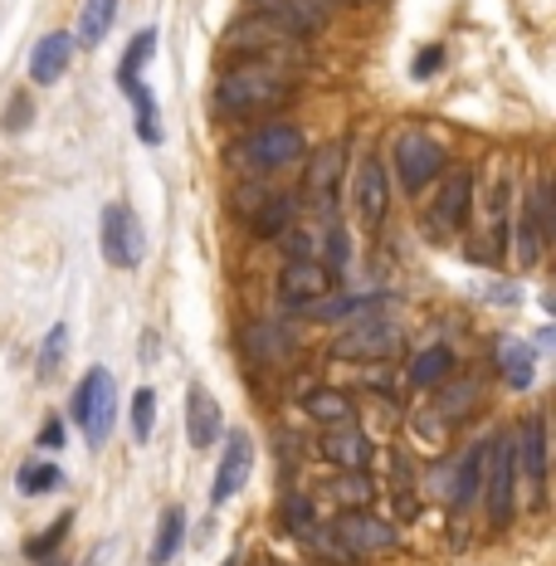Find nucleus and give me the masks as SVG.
<instances>
[{
  "mask_svg": "<svg viewBox=\"0 0 556 566\" xmlns=\"http://www.w3.org/2000/svg\"><path fill=\"white\" fill-rule=\"evenodd\" d=\"M483 499H489V523L507 527L517 503V444L513 434H493L483 444Z\"/></svg>",
  "mask_w": 556,
  "mask_h": 566,
  "instance_id": "obj_2",
  "label": "nucleus"
},
{
  "mask_svg": "<svg viewBox=\"0 0 556 566\" xmlns=\"http://www.w3.org/2000/svg\"><path fill=\"white\" fill-rule=\"evenodd\" d=\"M293 78H298V69L274 64V59H240L220 74L216 103L234 123H254V117L279 113L293 98Z\"/></svg>",
  "mask_w": 556,
  "mask_h": 566,
  "instance_id": "obj_1",
  "label": "nucleus"
},
{
  "mask_svg": "<svg viewBox=\"0 0 556 566\" xmlns=\"http://www.w3.org/2000/svg\"><path fill=\"white\" fill-rule=\"evenodd\" d=\"M449 376H454V352H449L444 342L440 347H424L420 357L410 361V381L416 386H444Z\"/></svg>",
  "mask_w": 556,
  "mask_h": 566,
  "instance_id": "obj_26",
  "label": "nucleus"
},
{
  "mask_svg": "<svg viewBox=\"0 0 556 566\" xmlns=\"http://www.w3.org/2000/svg\"><path fill=\"white\" fill-rule=\"evenodd\" d=\"M50 566H59V562H54V557H50Z\"/></svg>",
  "mask_w": 556,
  "mask_h": 566,
  "instance_id": "obj_41",
  "label": "nucleus"
},
{
  "mask_svg": "<svg viewBox=\"0 0 556 566\" xmlns=\"http://www.w3.org/2000/svg\"><path fill=\"white\" fill-rule=\"evenodd\" d=\"M240 347L250 352V361L259 367H279V361L293 357V347H298V337H293L289 323H274V317H259L240 333Z\"/></svg>",
  "mask_w": 556,
  "mask_h": 566,
  "instance_id": "obj_16",
  "label": "nucleus"
},
{
  "mask_svg": "<svg viewBox=\"0 0 556 566\" xmlns=\"http://www.w3.org/2000/svg\"><path fill=\"white\" fill-rule=\"evenodd\" d=\"M390 352H400V327L386 323L381 313H371L361 323H352L347 337H337L333 357L337 361H386Z\"/></svg>",
  "mask_w": 556,
  "mask_h": 566,
  "instance_id": "obj_11",
  "label": "nucleus"
},
{
  "mask_svg": "<svg viewBox=\"0 0 556 566\" xmlns=\"http://www.w3.org/2000/svg\"><path fill=\"white\" fill-rule=\"evenodd\" d=\"M479 216H483V259L489 264H503L507 259V230H513V176H507V167H493V176H489V191H483L479 200Z\"/></svg>",
  "mask_w": 556,
  "mask_h": 566,
  "instance_id": "obj_7",
  "label": "nucleus"
},
{
  "mask_svg": "<svg viewBox=\"0 0 556 566\" xmlns=\"http://www.w3.org/2000/svg\"><path fill=\"white\" fill-rule=\"evenodd\" d=\"M390 167H396V176H400V191L420 196L430 181H440L444 147L424 133H400L396 142H390Z\"/></svg>",
  "mask_w": 556,
  "mask_h": 566,
  "instance_id": "obj_5",
  "label": "nucleus"
},
{
  "mask_svg": "<svg viewBox=\"0 0 556 566\" xmlns=\"http://www.w3.org/2000/svg\"><path fill=\"white\" fill-rule=\"evenodd\" d=\"M303 151H307V142H303V133L293 123H264V127H254L240 147H234V161H240L244 171L269 176L279 167H293Z\"/></svg>",
  "mask_w": 556,
  "mask_h": 566,
  "instance_id": "obj_4",
  "label": "nucleus"
},
{
  "mask_svg": "<svg viewBox=\"0 0 556 566\" xmlns=\"http://www.w3.org/2000/svg\"><path fill=\"white\" fill-rule=\"evenodd\" d=\"M133 98V108H137V137L147 142V147H157L161 142V127H157V98H151V88H147V78H127V84H117Z\"/></svg>",
  "mask_w": 556,
  "mask_h": 566,
  "instance_id": "obj_25",
  "label": "nucleus"
},
{
  "mask_svg": "<svg viewBox=\"0 0 556 566\" xmlns=\"http://www.w3.org/2000/svg\"><path fill=\"white\" fill-rule=\"evenodd\" d=\"M386 210H390V181L381 157H366L352 167V216H357L361 230H381L386 226Z\"/></svg>",
  "mask_w": 556,
  "mask_h": 566,
  "instance_id": "obj_8",
  "label": "nucleus"
},
{
  "mask_svg": "<svg viewBox=\"0 0 556 566\" xmlns=\"http://www.w3.org/2000/svg\"><path fill=\"white\" fill-rule=\"evenodd\" d=\"M469 216H473V171L469 167H454L440 181V191H434L424 226H430V234H459Z\"/></svg>",
  "mask_w": 556,
  "mask_h": 566,
  "instance_id": "obj_10",
  "label": "nucleus"
},
{
  "mask_svg": "<svg viewBox=\"0 0 556 566\" xmlns=\"http://www.w3.org/2000/svg\"><path fill=\"white\" fill-rule=\"evenodd\" d=\"M333 289H337V274L323 259H303V264H289L279 274V298H283V308H293V313H303L307 303H323Z\"/></svg>",
  "mask_w": 556,
  "mask_h": 566,
  "instance_id": "obj_14",
  "label": "nucleus"
},
{
  "mask_svg": "<svg viewBox=\"0 0 556 566\" xmlns=\"http://www.w3.org/2000/svg\"><path fill=\"white\" fill-rule=\"evenodd\" d=\"M74 424L84 430V440L88 444H103L113 434V424H117V381H113V371L108 367H93L84 381L74 386Z\"/></svg>",
  "mask_w": 556,
  "mask_h": 566,
  "instance_id": "obj_3",
  "label": "nucleus"
},
{
  "mask_svg": "<svg viewBox=\"0 0 556 566\" xmlns=\"http://www.w3.org/2000/svg\"><path fill=\"white\" fill-rule=\"evenodd\" d=\"M279 517H283V527H289L293 537H303V542L313 537V527H317L313 523V503H307L303 493H289V499L279 503Z\"/></svg>",
  "mask_w": 556,
  "mask_h": 566,
  "instance_id": "obj_33",
  "label": "nucleus"
},
{
  "mask_svg": "<svg viewBox=\"0 0 556 566\" xmlns=\"http://www.w3.org/2000/svg\"><path fill=\"white\" fill-rule=\"evenodd\" d=\"M64 420H59V416H50V420H44V430H40V450H64Z\"/></svg>",
  "mask_w": 556,
  "mask_h": 566,
  "instance_id": "obj_39",
  "label": "nucleus"
},
{
  "mask_svg": "<svg viewBox=\"0 0 556 566\" xmlns=\"http://www.w3.org/2000/svg\"><path fill=\"white\" fill-rule=\"evenodd\" d=\"M113 15H117V0H84V15H78V44H103V34L113 30Z\"/></svg>",
  "mask_w": 556,
  "mask_h": 566,
  "instance_id": "obj_27",
  "label": "nucleus"
},
{
  "mask_svg": "<svg viewBox=\"0 0 556 566\" xmlns=\"http://www.w3.org/2000/svg\"><path fill=\"white\" fill-rule=\"evenodd\" d=\"M151 54H157V30H137L133 44H127V54H123V64H117V84L141 78V69L151 64Z\"/></svg>",
  "mask_w": 556,
  "mask_h": 566,
  "instance_id": "obj_29",
  "label": "nucleus"
},
{
  "mask_svg": "<svg viewBox=\"0 0 556 566\" xmlns=\"http://www.w3.org/2000/svg\"><path fill=\"white\" fill-rule=\"evenodd\" d=\"M151 424H157V391L141 386V391H133V434L141 444L151 440Z\"/></svg>",
  "mask_w": 556,
  "mask_h": 566,
  "instance_id": "obj_36",
  "label": "nucleus"
},
{
  "mask_svg": "<svg viewBox=\"0 0 556 566\" xmlns=\"http://www.w3.org/2000/svg\"><path fill=\"white\" fill-rule=\"evenodd\" d=\"M499 371H503V381L513 386V391H527L532 376H537V352H532L527 342H517V337H503L499 342Z\"/></svg>",
  "mask_w": 556,
  "mask_h": 566,
  "instance_id": "obj_22",
  "label": "nucleus"
},
{
  "mask_svg": "<svg viewBox=\"0 0 556 566\" xmlns=\"http://www.w3.org/2000/svg\"><path fill=\"white\" fill-rule=\"evenodd\" d=\"M15 483H20V493H25V499H40V493L64 489V469H59V464H25Z\"/></svg>",
  "mask_w": 556,
  "mask_h": 566,
  "instance_id": "obj_31",
  "label": "nucleus"
},
{
  "mask_svg": "<svg viewBox=\"0 0 556 566\" xmlns=\"http://www.w3.org/2000/svg\"><path fill=\"white\" fill-rule=\"evenodd\" d=\"M444 69V44H424V50L416 54V64H410V74L416 78H434Z\"/></svg>",
  "mask_w": 556,
  "mask_h": 566,
  "instance_id": "obj_38",
  "label": "nucleus"
},
{
  "mask_svg": "<svg viewBox=\"0 0 556 566\" xmlns=\"http://www.w3.org/2000/svg\"><path fill=\"white\" fill-rule=\"evenodd\" d=\"M303 410L313 416L317 424H347V420H357V406H352L342 391H333V386H317V391H307V400H303Z\"/></svg>",
  "mask_w": 556,
  "mask_h": 566,
  "instance_id": "obj_23",
  "label": "nucleus"
},
{
  "mask_svg": "<svg viewBox=\"0 0 556 566\" xmlns=\"http://www.w3.org/2000/svg\"><path fill=\"white\" fill-rule=\"evenodd\" d=\"M473 400H479V381H454V386H440L434 406L444 410V424H459L473 410Z\"/></svg>",
  "mask_w": 556,
  "mask_h": 566,
  "instance_id": "obj_30",
  "label": "nucleus"
},
{
  "mask_svg": "<svg viewBox=\"0 0 556 566\" xmlns=\"http://www.w3.org/2000/svg\"><path fill=\"white\" fill-rule=\"evenodd\" d=\"M254 6H259V0H254Z\"/></svg>",
  "mask_w": 556,
  "mask_h": 566,
  "instance_id": "obj_44",
  "label": "nucleus"
},
{
  "mask_svg": "<svg viewBox=\"0 0 556 566\" xmlns=\"http://www.w3.org/2000/svg\"><path fill=\"white\" fill-rule=\"evenodd\" d=\"M224 434V416H220V400L206 391V386H191L186 391V440L191 450H210Z\"/></svg>",
  "mask_w": 556,
  "mask_h": 566,
  "instance_id": "obj_17",
  "label": "nucleus"
},
{
  "mask_svg": "<svg viewBox=\"0 0 556 566\" xmlns=\"http://www.w3.org/2000/svg\"><path fill=\"white\" fill-rule=\"evenodd\" d=\"M317 450H323V459H333L337 469H366V464H371V440H366V430H361L357 420L327 424Z\"/></svg>",
  "mask_w": 556,
  "mask_h": 566,
  "instance_id": "obj_18",
  "label": "nucleus"
},
{
  "mask_svg": "<svg viewBox=\"0 0 556 566\" xmlns=\"http://www.w3.org/2000/svg\"><path fill=\"white\" fill-rule=\"evenodd\" d=\"M30 113H34V108H30V98H25V93H20V98L6 108V127H15V133H20V127L30 123Z\"/></svg>",
  "mask_w": 556,
  "mask_h": 566,
  "instance_id": "obj_40",
  "label": "nucleus"
},
{
  "mask_svg": "<svg viewBox=\"0 0 556 566\" xmlns=\"http://www.w3.org/2000/svg\"><path fill=\"white\" fill-rule=\"evenodd\" d=\"M254 469V440L250 434H224V454H220V469H216V489H210V503H230L234 493L244 489V479H250Z\"/></svg>",
  "mask_w": 556,
  "mask_h": 566,
  "instance_id": "obj_15",
  "label": "nucleus"
},
{
  "mask_svg": "<svg viewBox=\"0 0 556 566\" xmlns=\"http://www.w3.org/2000/svg\"><path fill=\"white\" fill-rule=\"evenodd\" d=\"M181 542H186V513L171 503V509L161 513V523H157V537H151L147 562H151V566H167L176 552H181Z\"/></svg>",
  "mask_w": 556,
  "mask_h": 566,
  "instance_id": "obj_24",
  "label": "nucleus"
},
{
  "mask_svg": "<svg viewBox=\"0 0 556 566\" xmlns=\"http://www.w3.org/2000/svg\"><path fill=\"white\" fill-rule=\"evenodd\" d=\"M513 444H517V479H527V489H532V503H547V416H527L523 420V430L513 434Z\"/></svg>",
  "mask_w": 556,
  "mask_h": 566,
  "instance_id": "obj_12",
  "label": "nucleus"
},
{
  "mask_svg": "<svg viewBox=\"0 0 556 566\" xmlns=\"http://www.w3.org/2000/svg\"><path fill=\"white\" fill-rule=\"evenodd\" d=\"M390 293H352V298H333V303H307L303 313H313V317H323V323H347V317H371V313H381V308H390Z\"/></svg>",
  "mask_w": 556,
  "mask_h": 566,
  "instance_id": "obj_20",
  "label": "nucleus"
},
{
  "mask_svg": "<svg viewBox=\"0 0 556 566\" xmlns=\"http://www.w3.org/2000/svg\"><path fill=\"white\" fill-rule=\"evenodd\" d=\"M69 527H74V513H64L54 527H44L40 537H30V542H25V557H30V562H50L54 552H59V542L69 537Z\"/></svg>",
  "mask_w": 556,
  "mask_h": 566,
  "instance_id": "obj_34",
  "label": "nucleus"
},
{
  "mask_svg": "<svg viewBox=\"0 0 556 566\" xmlns=\"http://www.w3.org/2000/svg\"><path fill=\"white\" fill-rule=\"evenodd\" d=\"M333 493L347 503V509H366V503H371V493H376V483L366 479V469H342V479L333 483Z\"/></svg>",
  "mask_w": 556,
  "mask_h": 566,
  "instance_id": "obj_32",
  "label": "nucleus"
},
{
  "mask_svg": "<svg viewBox=\"0 0 556 566\" xmlns=\"http://www.w3.org/2000/svg\"><path fill=\"white\" fill-rule=\"evenodd\" d=\"M64 347H69V327L54 323L50 337H44V347H40V381H50V376L64 367Z\"/></svg>",
  "mask_w": 556,
  "mask_h": 566,
  "instance_id": "obj_35",
  "label": "nucleus"
},
{
  "mask_svg": "<svg viewBox=\"0 0 556 566\" xmlns=\"http://www.w3.org/2000/svg\"><path fill=\"white\" fill-rule=\"evenodd\" d=\"M293 210H298V200L289 191L283 196H264V206H250V230L259 240H279L283 230H293Z\"/></svg>",
  "mask_w": 556,
  "mask_h": 566,
  "instance_id": "obj_21",
  "label": "nucleus"
},
{
  "mask_svg": "<svg viewBox=\"0 0 556 566\" xmlns=\"http://www.w3.org/2000/svg\"><path fill=\"white\" fill-rule=\"evenodd\" d=\"M103 259L113 269H137L141 254H147V234H141V220L133 206H103Z\"/></svg>",
  "mask_w": 556,
  "mask_h": 566,
  "instance_id": "obj_9",
  "label": "nucleus"
},
{
  "mask_svg": "<svg viewBox=\"0 0 556 566\" xmlns=\"http://www.w3.org/2000/svg\"><path fill=\"white\" fill-rule=\"evenodd\" d=\"M279 240H283V250H289V264H303V259H323V254H317V240H313L307 230H283Z\"/></svg>",
  "mask_w": 556,
  "mask_h": 566,
  "instance_id": "obj_37",
  "label": "nucleus"
},
{
  "mask_svg": "<svg viewBox=\"0 0 556 566\" xmlns=\"http://www.w3.org/2000/svg\"><path fill=\"white\" fill-rule=\"evenodd\" d=\"M347 171V142H327L323 151H313V167L303 176V200L317 216H333L337 210V181Z\"/></svg>",
  "mask_w": 556,
  "mask_h": 566,
  "instance_id": "obj_13",
  "label": "nucleus"
},
{
  "mask_svg": "<svg viewBox=\"0 0 556 566\" xmlns=\"http://www.w3.org/2000/svg\"><path fill=\"white\" fill-rule=\"evenodd\" d=\"M323 566H333V562H323Z\"/></svg>",
  "mask_w": 556,
  "mask_h": 566,
  "instance_id": "obj_43",
  "label": "nucleus"
},
{
  "mask_svg": "<svg viewBox=\"0 0 556 566\" xmlns=\"http://www.w3.org/2000/svg\"><path fill=\"white\" fill-rule=\"evenodd\" d=\"M224 566H234V562H224Z\"/></svg>",
  "mask_w": 556,
  "mask_h": 566,
  "instance_id": "obj_42",
  "label": "nucleus"
},
{
  "mask_svg": "<svg viewBox=\"0 0 556 566\" xmlns=\"http://www.w3.org/2000/svg\"><path fill=\"white\" fill-rule=\"evenodd\" d=\"M327 533L337 537V547L352 557V566H357L361 557H376V552H390L400 542V533L386 523V517H376V513H366V509H342V517Z\"/></svg>",
  "mask_w": 556,
  "mask_h": 566,
  "instance_id": "obj_6",
  "label": "nucleus"
},
{
  "mask_svg": "<svg viewBox=\"0 0 556 566\" xmlns=\"http://www.w3.org/2000/svg\"><path fill=\"white\" fill-rule=\"evenodd\" d=\"M74 50H78V40H74V34H64V30L44 34V40L30 50V78H34V84H40V88L59 84V78L69 74V59H74Z\"/></svg>",
  "mask_w": 556,
  "mask_h": 566,
  "instance_id": "obj_19",
  "label": "nucleus"
},
{
  "mask_svg": "<svg viewBox=\"0 0 556 566\" xmlns=\"http://www.w3.org/2000/svg\"><path fill=\"white\" fill-rule=\"evenodd\" d=\"M479 483H483V444H473V450H469L464 459H459V469H454V493H449L459 513H464L469 503H473V493H479Z\"/></svg>",
  "mask_w": 556,
  "mask_h": 566,
  "instance_id": "obj_28",
  "label": "nucleus"
}]
</instances>
